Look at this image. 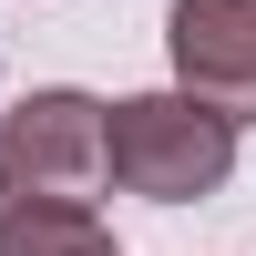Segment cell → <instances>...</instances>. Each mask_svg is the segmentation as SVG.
<instances>
[{"instance_id":"1","label":"cell","mask_w":256,"mask_h":256,"mask_svg":"<svg viewBox=\"0 0 256 256\" xmlns=\"http://www.w3.org/2000/svg\"><path fill=\"white\" fill-rule=\"evenodd\" d=\"M102 154H113V184L144 205H205L226 174H236V123L195 92H134L102 113Z\"/></svg>"},{"instance_id":"2","label":"cell","mask_w":256,"mask_h":256,"mask_svg":"<svg viewBox=\"0 0 256 256\" xmlns=\"http://www.w3.org/2000/svg\"><path fill=\"white\" fill-rule=\"evenodd\" d=\"M102 113L113 102H92V92H20L0 113V195L10 205H92L113 184Z\"/></svg>"},{"instance_id":"3","label":"cell","mask_w":256,"mask_h":256,"mask_svg":"<svg viewBox=\"0 0 256 256\" xmlns=\"http://www.w3.org/2000/svg\"><path fill=\"white\" fill-rule=\"evenodd\" d=\"M164 52H174V92L216 102L226 123H256V0H174Z\"/></svg>"},{"instance_id":"4","label":"cell","mask_w":256,"mask_h":256,"mask_svg":"<svg viewBox=\"0 0 256 256\" xmlns=\"http://www.w3.org/2000/svg\"><path fill=\"white\" fill-rule=\"evenodd\" d=\"M0 256H123L92 205H0Z\"/></svg>"}]
</instances>
